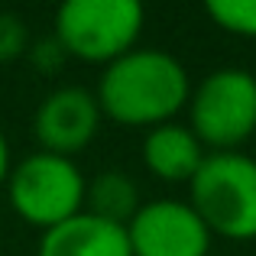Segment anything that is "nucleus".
I'll use <instances>...</instances> for the list:
<instances>
[{"instance_id": "4", "label": "nucleus", "mask_w": 256, "mask_h": 256, "mask_svg": "<svg viewBox=\"0 0 256 256\" xmlns=\"http://www.w3.org/2000/svg\"><path fill=\"white\" fill-rule=\"evenodd\" d=\"M146 10L136 0H65L56 13V42L91 65H110L143 32Z\"/></svg>"}, {"instance_id": "10", "label": "nucleus", "mask_w": 256, "mask_h": 256, "mask_svg": "<svg viewBox=\"0 0 256 256\" xmlns=\"http://www.w3.org/2000/svg\"><path fill=\"white\" fill-rule=\"evenodd\" d=\"M84 211L94 218H104L110 224H130L140 211V192L133 178L120 169L98 172L84 188Z\"/></svg>"}, {"instance_id": "2", "label": "nucleus", "mask_w": 256, "mask_h": 256, "mask_svg": "<svg viewBox=\"0 0 256 256\" xmlns=\"http://www.w3.org/2000/svg\"><path fill=\"white\" fill-rule=\"evenodd\" d=\"M188 204L208 224L211 237L256 240V159L246 152H208L188 182Z\"/></svg>"}, {"instance_id": "7", "label": "nucleus", "mask_w": 256, "mask_h": 256, "mask_svg": "<svg viewBox=\"0 0 256 256\" xmlns=\"http://www.w3.org/2000/svg\"><path fill=\"white\" fill-rule=\"evenodd\" d=\"M100 104L94 91L84 88H56L42 98L32 117V130L42 146V152H56V156H75L82 152L100 126Z\"/></svg>"}, {"instance_id": "11", "label": "nucleus", "mask_w": 256, "mask_h": 256, "mask_svg": "<svg viewBox=\"0 0 256 256\" xmlns=\"http://www.w3.org/2000/svg\"><path fill=\"white\" fill-rule=\"evenodd\" d=\"M204 13L230 36L256 39V0H208Z\"/></svg>"}, {"instance_id": "8", "label": "nucleus", "mask_w": 256, "mask_h": 256, "mask_svg": "<svg viewBox=\"0 0 256 256\" xmlns=\"http://www.w3.org/2000/svg\"><path fill=\"white\" fill-rule=\"evenodd\" d=\"M36 256H133V250L124 224L82 211L52 230H42Z\"/></svg>"}, {"instance_id": "13", "label": "nucleus", "mask_w": 256, "mask_h": 256, "mask_svg": "<svg viewBox=\"0 0 256 256\" xmlns=\"http://www.w3.org/2000/svg\"><path fill=\"white\" fill-rule=\"evenodd\" d=\"M10 143H6V136H4V130H0V185H4L6 178H10Z\"/></svg>"}, {"instance_id": "1", "label": "nucleus", "mask_w": 256, "mask_h": 256, "mask_svg": "<svg viewBox=\"0 0 256 256\" xmlns=\"http://www.w3.org/2000/svg\"><path fill=\"white\" fill-rule=\"evenodd\" d=\"M94 98L100 104V114L114 124L152 130L188 107L192 78L172 52L130 49L117 62L104 65Z\"/></svg>"}, {"instance_id": "3", "label": "nucleus", "mask_w": 256, "mask_h": 256, "mask_svg": "<svg viewBox=\"0 0 256 256\" xmlns=\"http://www.w3.org/2000/svg\"><path fill=\"white\" fill-rule=\"evenodd\" d=\"M188 126L208 152H237L256 140V75L237 65L208 72L192 88Z\"/></svg>"}, {"instance_id": "12", "label": "nucleus", "mask_w": 256, "mask_h": 256, "mask_svg": "<svg viewBox=\"0 0 256 256\" xmlns=\"http://www.w3.org/2000/svg\"><path fill=\"white\" fill-rule=\"evenodd\" d=\"M26 42H30V32H26V23L10 10H0V62H13L26 52Z\"/></svg>"}, {"instance_id": "9", "label": "nucleus", "mask_w": 256, "mask_h": 256, "mask_svg": "<svg viewBox=\"0 0 256 256\" xmlns=\"http://www.w3.org/2000/svg\"><path fill=\"white\" fill-rule=\"evenodd\" d=\"M208 159V150L201 140L192 133L188 124H159L146 130L143 136V166L150 175L159 182H172V185H188L198 175L201 162Z\"/></svg>"}, {"instance_id": "5", "label": "nucleus", "mask_w": 256, "mask_h": 256, "mask_svg": "<svg viewBox=\"0 0 256 256\" xmlns=\"http://www.w3.org/2000/svg\"><path fill=\"white\" fill-rule=\"evenodd\" d=\"M84 188L88 178L75 159L39 150L10 169L6 198L26 224L52 230L84 211Z\"/></svg>"}, {"instance_id": "6", "label": "nucleus", "mask_w": 256, "mask_h": 256, "mask_svg": "<svg viewBox=\"0 0 256 256\" xmlns=\"http://www.w3.org/2000/svg\"><path fill=\"white\" fill-rule=\"evenodd\" d=\"M133 256H211V230L188 201L156 198L126 224Z\"/></svg>"}]
</instances>
